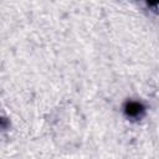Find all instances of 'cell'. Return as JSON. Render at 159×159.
Instances as JSON below:
<instances>
[{
	"label": "cell",
	"instance_id": "obj_1",
	"mask_svg": "<svg viewBox=\"0 0 159 159\" xmlns=\"http://www.w3.org/2000/svg\"><path fill=\"white\" fill-rule=\"evenodd\" d=\"M124 112L127 114V117H130V118H140L144 113V107L140 102H128L124 107Z\"/></svg>",
	"mask_w": 159,
	"mask_h": 159
},
{
	"label": "cell",
	"instance_id": "obj_3",
	"mask_svg": "<svg viewBox=\"0 0 159 159\" xmlns=\"http://www.w3.org/2000/svg\"><path fill=\"white\" fill-rule=\"evenodd\" d=\"M1 123H2V119H1V118H0V125H1Z\"/></svg>",
	"mask_w": 159,
	"mask_h": 159
},
{
	"label": "cell",
	"instance_id": "obj_2",
	"mask_svg": "<svg viewBox=\"0 0 159 159\" xmlns=\"http://www.w3.org/2000/svg\"><path fill=\"white\" fill-rule=\"evenodd\" d=\"M147 2H148L149 5H155V4H157V0H147Z\"/></svg>",
	"mask_w": 159,
	"mask_h": 159
}]
</instances>
